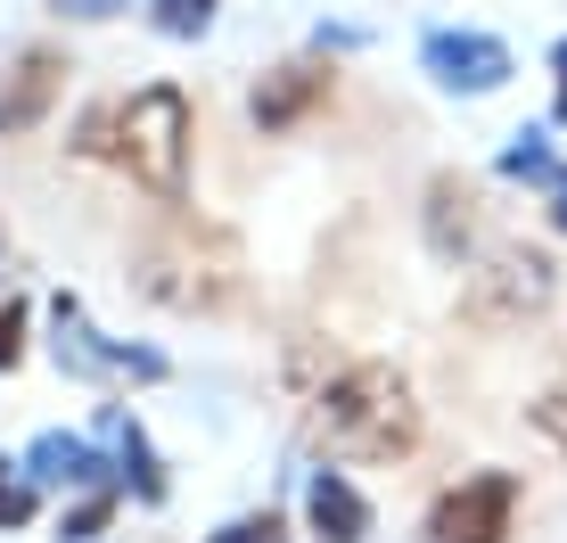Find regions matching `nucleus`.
<instances>
[{"label":"nucleus","instance_id":"obj_1","mask_svg":"<svg viewBox=\"0 0 567 543\" xmlns=\"http://www.w3.org/2000/svg\"><path fill=\"white\" fill-rule=\"evenodd\" d=\"M132 288L165 314H198V321H223L247 305V247L230 239L223 223H198L173 206L165 223L132 247Z\"/></svg>","mask_w":567,"mask_h":543},{"label":"nucleus","instance_id":"obj_2","mask_svg":"<svg viewBox=\"0 0 567 543\" xmlns=\"http://www.w3.org/2000/svg\"><path fill=\"white\" fill-rule=\"evenodd\" d=\"M189 132H198L189 91L148 83V91H132V100H115V107H91L83 132H74V157H107V165H124L156 206H182L189 198Z\"/></svg>","mask_w":567,"mask_h":543},{"label":"nucleus","instance_id":"obj_3","mask_svg":"<svg viewBox=\"0 0 567 543\" xmlns=\"http://www.w3.org/2000/svg\"><path fill=\"white\" fill-rule=\"evenodd\" d=\"M312 444L338 461H403L420 453V396L395 362H346L312 387Z\"/></svg>","mask_w":567,"mask_h":543},{"label":"nucleus","instance_id":"obj_4","mask_svg":"<svg viewBox=\"0 0 567 543\" xmlns=\"http://www.w3.org/2000/svg\"><path fill=\"white\" fill-rule=\"evenodd\" d=\"M559 297V264L543 256V247H494L485 264H468V280H461V321L468 329H518V321H535L543 305Z\"/></svg>","mask_w":567,"mask_h":543},{"label":"nucleus","instance_id":"obj_5","mask_svg":"<svg viewBox=\"0 0 567 543\" xmlns=\"http://www.w3.org/2000/svg\"><path fill=\"white\" fill-rule=\"evenodd\" d=\"M518 527V470H468L427 502V543H511Z\"/></svg>","mask_w":567,"mask_h":543},{"label":"nucleus","instance_id":"obj_6","mask_svg":"<svg viewBox=\"0 0 567 543\" xmlns=\"http://www.w3.org/2000/svg\"><path fill=\"white\" fill-rule=\"evenodd\" d=\"M50 329H58V371H74V379H141L156 387L165 379V355L156 346H124V338H107V329H91L83 314V297H50Z\"/></svg>","mask_w":567,"mask_h":543},{"label":"nucleus","instance_id":"obj_7","mask_svg":"<svg viewBox=\"0 0 567 543\" xmlns=\"http://www.w3.org/2000/svg\"><path fill=\"white\" fill-rule=\"evenodd\" d=\"M420 74L436 91H453V100H494L502 83L518 74V58L502 33H477V25H436L420 42Z\"/></svg>","mask_w":567,"mask_h":543},{"label":"nucleus","instance_id":"obj_8","mask_svg":"<svg viewBox=\"0 0 567 543\" xmlns=\"http://www.w3.org/2000/svg\"><path fill=\"white\" fill-rule=\"evenodd\" d=\"M58 91H66V50L58 42H25L9 58V74H0V141L33 132L58 107Z\"/></svg>","mask_w":567,"mask_h":543},{"label":"nucleus","instance_id":"obj_9","mask_svg":"<svg viewBox=\"0 0 567 543\" xmlns=\"http://www.w3.org/2000/svg\"><path fill=\"white\" fill-rule=\"evenodd\" d=\"M329 91H338V74L321 58H288V66H271L247 91V115H256V132H297L312 107H329Z\"/></svg>","mask_w":567,"mask_h":543},{"label":"nucleus","instance_id":"obj_10","mask_svg":"<svg viewBox=\"0 0 567 543\" xmlns=\"http://www.w3.org/2000/svg\"><path fill=\"white\" fill-rule=\"evenodd\" d=\"M420 230H427V256L436 264H468V247H477V230H485L477 182H468V173H436V182H427V206H420Z\"/></svg>","mask_w":567,"mask_h":543},{"label":"nucleus","instance_id":"obj_11","mask_svg":"<svg viewBox=\"0 0 567 543\" xmlns=\"http://www.w3.org/2000/svg\"><path fill=\"white\" fill-rule=\"evenodd\" d=\"M305 527L321 543H370V527H379V511H370V494L354 486L346 470H305Z\"/></svg>","mask_w":567,"mask_h":543},{"label":"nucleus","instance_id":"obj_12","mask_svg":"<svg viewBox=\"0 0 567 543\" xmlns=\"http://www.w3.org/2000/svg\"><path fill=\"white\" fill-rule=\"evenodd\" d=\"M25 470H33V486H58V494H91V486H124V478H115V461H107V444H91V437H66V429H50V437H33V453H25Z\"/></svg>","mask_w":567,"mask_h":543},{"label":"nucleus","instance_id":"obj_13","mask_svg":"<svg viewBox=\"0 0 567 543\" xmlns=\"http://www.w3.org/2000/svg\"><path fill=\"white\" fill-rule=\"evenodd\" d=\"M100 444H107V461H115V478H124L132 502H165V461H156L148 429L124 412V403H107V412H100Z\"/></svg>","mask_w":567,"mask_h":543},{"label":"nucleus","instance_id":"obj_14","mask_svg":"<svg viewBox=\"0 0 567 543\" xmlns=\"http://www.w3.org/2000/svg\"><path fill=\"white\" fill-rule=\"evenodd\" d=\"M502 182H526V189H551L559 182V148H551V132H535V124H526V132H511V141H502Z\"/></svg>","mask_w":567,"mask_h":543},{"label":"nucleus","instance_id":"obj_15","mask_svg":"<svg viewBox=\"0 0 567 543\" xmlns=\"http://www.w3.org/2000/svg\"><path fill=\"white\" fill-rule=\"evenodd\" d=\"M115 502H124V486H91V494H74V511L58 519V543H100V535H107V519H115Z\"/></svg>","mask_w":567,"mask_h":543},{"label":"nucleus","instance_id":"obj_16","mask_svg":"<svg viewBox=\"0 0 567 543\" xmlns=\"http://www.w3.org/2000/svg\"><path fill=\"white\" fill-rule=\"evenodd\" d=\"M33 511H42V486H33V470L0 453V527H33Z\"/></svg>","mask_w":567,"mask_h":543},{"label":"nucleus","instance_id":"obj_17","mask_svg":"<svg viewBox=\"0 0 567 543\" xmlns=\"http://www.w3.org/2000/svg\"><path fill=\"white\" fill-rule=\"evenodd\" d=\"M214 9H223V0H148L156 33H173V42H198V33L214 25Z\"/></svg>","mask_w":567,"mask_h":543},{"label":"nucleus","instance_id":"obj_18","mask_svg":"<svg viewBox=\"0 0 567 543\" xmlns=\"http://www.w3.org/2000/svg\"><path fill=\"white\" fill-rule=\"evenodd\" d=\"M526 420H535V437L543 444H559V461H567V379H551L535 403H526Z\"/></svg>","mask_w":567,"mask_h":543},{"label":"nucleus","instance_id":"obj_19","mask_svg":"<svg viewBox=\"0 0 567 543\" xmlns=\"http://www.w3.org/2000/svg\"><path fill=\"white\" fill-rule=\"evenodd\" d=\"M206 543H297V535H288L280 511H247V519H230V527H214Z\"/></svg>","mask_w":567,"mask_h":543},{"label":"nucleus","instance_id":"obj_20","mask_svg":"<svg viewBox=\"0 0 567 543\" xmlns=\"http://www.w3.org/2000/svg\"><path fill=\"white\" fill-rule=\"evenodd\" d=\"M25 362V305L0 297V371H17Z\"/></svg>","mask_w":567,"mask_h":543},{"label":"nucleus","instance_id":"obj_21","mask_svg":"<svg viewBox=\"0 0 567 543\" xmlns=\"http://www.w3.org/2000/svg\"><path fill=\"white\" fill-rule=\"evenodd\" d=\"M551 124L567 132V33L551 42Z\"/></svg>","mask_w":567,"mask_h":543},{"label":"nucleus","instance_id":"obj_22","mask_svg":"<svg viewBox=\"0 0 567 543\" xmlns=\"http://www.w3.org/2000/svg\"><path fill=\"white\" fill-rule=\"evenodd\" d=\"M115 9H124V0H58V17H83V25H100Z\"/></svg>","mask_w":567,"mask_h":543},{"label":"nucleus","instance_id":"obj_23","mask_svg":"<svg viewBox=\"0 0 567 543\" xmlns=\"http://www.w3.org/2000/svg\"><path fill=\"white\" fill-rule=\"evenodd\" d=\"M543 206H551V230H567V173H559L551 189H543Z\"/></svg>","mask_w":567,"mask_h":543},{"label":"nucleus","instance_id":"obj_24","mask_svg":"<svg viewBox=\"0 0 567 543\" xmlns=\"http://www.w3.org/2000/svg\"><path fill=\"white\" fill-rule=\"evenodd\" d=\"M0 256H9V239H0Z\"/></svg>","mask_w":567,"mask_h":543}]
</instances>
